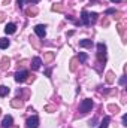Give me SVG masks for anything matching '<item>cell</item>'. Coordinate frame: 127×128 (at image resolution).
<instances>
[{"label": "cell", "instance_id": "24", "mask_svg": "<svg viewBox=\"0 0 127 128\" xmlns=\"http://www.w3.org/2000/svg\"><path fill=\"white\" fill-rule=\"evenodd\" d=\"M45 110L51 113V112H55V107H54V106H46V107H45Z\"/></svg>", "mask_w": 127, "mask_h": 128}, {"label": "cell", "instance_id": "7", "mask_svg": "<svg viewBox=\"0 0 127 128\" xmlns=\"http://www.w3.org/2000/svg\"><path fill=\"white\" fill-rule=\"evenodd\" d=\"M11 106L12 107H15V109H21L23 106H24V101H23V98H14L12 101H11Z\"/></svg>", "mask_w": 127, "mask_h": 128}, {"label": "cell", "instance_id": "13", "mask_svg": "<svg viewBox=\"0 0 127 128\" xmlns=\"http://www.w3.org/2000/svg\"><path fill=\"white\" fill-rule=\"evenodd\" d=\"M37 8H29L27 10H26V15L27 16H34V15H37Z\"/></svg>", "mask_w": 127, "mask_h": 128}, {"label": "cell", "instance_id": "23", "mask_svg": "<svg viewBox=\"0 0 127 128\" xmlns=\"http://www.w3.org/2000/svg\"><path fill=\"white\" fill-rule=\"evenodd\" d=\"M108 109H109L111 112H114V113L120 112V107H118V106H114V104H109V106H108Z\"/></svg>", "mask_w": 127, "mask_h": 128}, {"label": "cell", "instance_id": "22", "mask_svg": "<svg viewBox=\"0 0 127 128\" xmlns=\"http://www.w3.org/2000/svg\"><path fill=\"white\" fill-rule=\"evenodd\" d=\"M78 60H79L81 63H85V61H87V54H85V52H81L79 57H78Z\"/></svg>", "mask_w": 127, "mask_h": 128}, {"label": "cell", "instance_id": "26", "mask_svg": "<svg viewBox=\"0 0 127 128\" xmlns=\"http://www.w3.org/2000/svg\"><path fill=\"white\" fill-rule=\"evenodd\" d=\"M120 84H121V85H123V86H124V85H126V76H123V78H121V79H120Z\"/></svg>", "mask_w": 127, "mask_h": 128}, {"label": "cell", "instance_id": "10", "mask_svg": "<svg viewBox=\"0 0 127 128\" xmlns=\"http://www.w3.org/2000/svg\"><path fill=\"white\" fill-rule=\"evenodd\" d=\"M15 30H17V26H15L14 22H9V24L5 27V33H6V34H14Z\"/></svg>", "mask_w": 127, "mask_h": 128}, {"label": "cell", "instance_id": "31", "mask_svg": "<svg viewBox=\"0 0 127 128\" xmlns=\"http://www.w3.org/2000/svg\"><path fill=\"white\" fill-rule=\"evenodd\" d=\"M112 3H118V2H121V0H111Z\"/></svg>", "mask_w": 127, "mask_h": 128}, {"label": "cell", "instance_id": "5", "mask_svg": "<svg viewBox=\"0 0 127 128\" xmlns=\"http://www.w3.org/2000/svg\"><path fill=\"white\" fill-rule=\"evenodd\" d=\"M34 33H36L39 37H45V34H46L45 26H43V24H37V26L34 27Z\"/></svg>", "mask_w": 127, "mask_h": 128}, {"label": "cell", "instance_id": "28", "mask_svg": "<svg viewBox=\"0 0 127 128\" xmlns=\"http://www.w3.org/2000/svg\"><path fill=\"white\" fill-rule=\"evenodd\" d=\"M123 125H127V115H123Z\"/></svg>", "mask_w": 127, "mask_h": 128}, {"label": "cell", "instance_id": "2", "mask_svg": "<svg viewBox=\"0 0 127 128\" xmlns=\"http://www.w3.org/2000/svg\"><path fill=\"white\" fill-rule=\"evenodd\" d=\"M91 107H93V100L85 98V100H82L81 104H79V112H81V113H87V112L91 110Z\"/></svg>", "mask_w": 127, "mask_h": 128}, {"label": "cell", "instance_id": "1", "mask_svg": "<svg viewBox=\"0 0 127 128\" xmlns=\"http://www.w3.org/2000/svg\"><path fill=\"white\" fill-rule=\"evenodd\" d=\"M97 60H99L100 64L106 61V46H105V43H97Z\"/></svg>", "mask_w": 127, "mask_h": 128}, {"label": "cell", "instance_id": "19", "mask_svg": "<svg viewBox=\"0 0 127 128\" xmlns=\"http://www.w3.org/2000/svg\"><path fill=\"white\" fill-rule=\"evenodd\" d=\"M51 9H52V10H58V12H60V10H63V4H61V3H55V4H52V8H51Z\"/></svg>", "mask_w": 127, "mask_h": 128}, {"label": "cell", "instance_id": "12", "mask_svg": "<svg viewBox=\"0 0 127 128\" xmlns=\"http://www.w3.org/2000/svg\"><path fill=\"white\" fill-rule=\"evenodd\" d=\"M79 46H81V48H91V46H93V40H90V39H84V40L79 42Z\"/></svg>", "mask_w": 127, "mask_h": 128}, {"label": "cell", "instance_id": "17", "mask_svg": "<svg viewBox=\"0 0 127 128\" xmlns=\"http://www.w3.org/2000/svg\"><path fill=\"white\" fill-rule=\"evenodd\" d=\"M108 124H109V116H105L103 121L100 122V127L99 128H108Z\"/></svg>", "mask_w": 127, "mask_h": 128}, {"label": "cell", "instance_id": "29", "mask_svg": "<svg viewBox=\"0 0 127 128\" xmlns=\"http://www.w3.org/2000/svg\"><path fill=\"white\" fill-rule=\"evenodd\" d=\"M17 3H18V6H20V8H21V6H23V4H24V0H17Z\"/></svg>", "mask_w": 127, "mask_h": 128}, {"label": "cell", "instance_id": "18", "mask_svg": "<svg viewBox=\"0 0 127 128\" xmlns=\"http://www.w3.org/2000/svg\"><path fill=\"white\" fill-rule=\"evenodd\" d=\"M97 14L96 12H91V14H88V18H90V24H93V22H96L97 21Z\"/></svg>", "mask_w": 127, "mask_h": 128}, {"label": "cell", "instance_id": "4", "mask_svg": "<svg viewBox=\"0 0 127 128\" xmlns=\"http://www.w3.org/2000/svg\"><path fill=\"white\" fill-rule=\"evenodd\" d=\"M26 127L27 128H37L39 127V118H37V116H32V118H29L27 122H26Z\"/></svg>", "mask_w": 127, "mask_h": 128}, {"label": "cell", "instance_id": "8", "mask_svg": "<svg viewBox=\"0 0 127 128\" xmlns=\"http://www.w3.org/2000/svg\"><path fill=\"white\" fill-rule=\"evenodd\" d=\"M79 24L90 26V18H88V12L87 10H82V14H81V22Z\"/></svg>", "mask_w": 127, "mask_h": 128}, {"label": "cell", "instance_id": "21", "mask_svg": "<svg viewBox=\"0 0 127 128\" xmlns=\"http://www.w3.org/2000/svg\"><path fill=\"white\" fill-rule=\"evenodd\" d=\"M76 61H78V58H72V60H70V70H72V72L76 70Z\"/></svg>", "mask_w": 127, "mask_h": 128}, {"label": "cell", "instance_id": "14", "mask_svg": "<svg viewBox=\"0 0 127 128\" xmlns=\"http://www.w3.org/2000/svg\"><path fill=\"white\" fill-rule=\"evenodd\" d=\"M9 88L8 86H5V85H0V97H6L8 94H9Z\"/></svg>", "mask_w": 127, "mask_h": 128}, {"label": "cell", "instance_id": "27", "mask_svg": "<svg viewBox=\"0 0 127 128\" xmlns=\"http://www.w3.org/2000/svg\"><path fill=\"white\" fill-rule=\"evenodd\" d=\"M5 18H6V15H5L3 12H0V22H3V21H5Z\"/></svg>", "mask_w": 127, "mask_h": 128}, {"label": "cell", "instance_id": "30", "mask_svg": "<svg viewBox=\"0 0 127 128\" xmlns=\"http://www.w3.org/2000/svg\"><path fill=\"white\" fill-rule=\"evenodd\" d=\"M37 2H39V0H27V3H30V4H32V3H37Z\"/></svg>", "mask_w": 127, "mask_h": 128}, {"label": "cell", "instance_id": "20", "mask_svg": "<svg viewBox=\"0 0 127 128\" xmlns=\"http://www.w3.org/2000/svg\"><path fill=\"white\" fill-rule=\"evenodd\" d=\"M52 58H54V52H46V54H45V57H43V60H45V61H51Z\"/></svg>", "mask_w": 127, "mask_h": 128}, {"label": "cell", "instance_id": "11", "mask_svg": "<svg viewBox=\"0 0 127 128\" xmlns=\"http://www.w3.org/2000/svg\"><path fill=\"white\" fill-rule=\"evenodd\" d=\"M9 66H11V60L8 57H3L2 58V64H0V68L2 70H6V68H9Z\"/></svg>", "mask_w": 127, "mask_h": 128}, {"label": "cell", "instance_id": "15", "mask_svg": "<svg viewBox=\"0 0 127 128\" xmlns=\"http://www.w3.org/2000/svg\"><path fill=\"white\" fill-rule=\"evenodd\" d=\"M114 80H115L114 72H108V73H106V82H108V84H112Z\"/></svg>", "mask_w": 127, "mask_h": 128}, {"label": "cell", "instance_id": "9", "mask_svg": "<svg viewBox=\"0 0 127 128\" xmlns=\"http://www.w3.org/2000/svg\"><path fill=\"white\" fill-rule=\"evenodd\" d=\"M40 64H42V60H40L39 57H34V58L32 60V64H30V66H32V68H33V70H39Z\"/></svg>", "mask_w": 127, "mask_h": 128}, {"label": "cell", "instance_id": "16", "mask_svg": "<svg viewBox=\"0 0 127 128\" xmlns=\"http://www.w3.org/2000/svg\"><path fill=\"white\" fill-rule=\"evenodd\" d=\"M8 46H9V40H8L6 37H2V39H0V48H2V49H6Z\"/></svg>", "mask_w": 127, "mask_h": 128}, {"label": "cell", "instance_id": "3", "mask_svg": "<svg viewBox=\"0 0 127 128\" xmlns=\"http://www.w3.org/2000/svg\"><path fill=\"white\" fill-rule=\"evenodd\" d=\"M29 79V72L27 70H21V72H17L15 73V80L17 82H24Z\"/></svg>", "mask_w": 127, "mask_h": 128}, {"label": "cell", "instance_id": "33", "mask_svg": "<svg viewBox=\"0 0 127 128\" xmlns=\"http://www.w3.org/2000/svg\"><path fill=\"white\" fill-rule=\"evenodd\" d=\"M0 116H2V110H0Z\"/></svg>", "mask_w": 127, "mask_h": 128}, {"label": "cell", "instance_id": "32", "mask_svg": "<svg viewBox=\"0 0 127 128\" xmlns=\"http://www.w3.org/2000/svg\"><path fill=\"white\" fill-rule=\"evenodd\" d=\"M9 2H11V0H5V4H8V3H9Z\"/></svg>", "mask_w": 127, "mask_h": 128}, {"label": "cell", "instance_id": "34", "mask_svg": "<svg viewBox=\"0 0 127 128\" xmlns=\"http://www.w3.org/2000/svg\"><path fill=\"white\" fill-rule=\"evenodd\" d=\"M91 2H96V0H91Z\"/></svg>", "mask_w": 127, "mask_h": 128}, {"label": "cell", "instance_id": "6", "mask_svg": "<svg viewBox=\"0 0 127 128\" xmlns=\"http://www.w3.org/2000/svg\"><path fill=\"white\" fill-rule=\"evenodd\" d=\"M12 122H14L12 116H11V115H6V116L3 118V121H2V127H3V128H9V127H12Z\"/></svg>", "mask_w": 127, "mask_h": 128}, {"label": "cell", "instance_id": "25", "mask_svg": "<svg viewBox=\"0 0 127 128\" xmlns=\"http://www.w3.org/2000/svg\"><path fill=\"white\" fill-rule=\"evenodd\" d=\"M106 14H108V15H115V14H117V10H115V9H108V10H106Z\"/></svg>", "mask_w": 127, "mask_h": 128}]
</instances>
